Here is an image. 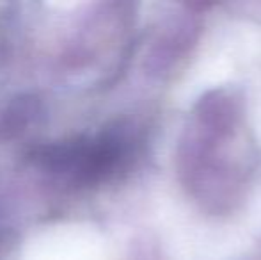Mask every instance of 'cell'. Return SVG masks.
<instances>
[]
</instances>
